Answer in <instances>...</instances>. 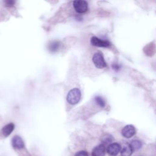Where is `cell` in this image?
<instances>
[{"mask_svg": "<svg viewBox=\"0 0 156 156\" xmlns=\"http://www.w3.org/2000/svg\"><path fill=\"white\" fill-rule=\"evenodd\" d=\"M75 156H89L88 154L85 151H80L76 153Z\"/></svg>", "mask_w": 156, "mask_h": 156, "instance_id": "obj_15", "label": "cell"}, {"mask_svg": "<svg viewBox=\"0 0 156 156\" xmlns=\"http://www.w3.org/2000/svg\"><path fill=\"white\" fill-rule=\"evenodd\" d=\"M121 149V147L119 143H113L108 146L107 148V152L108 155L111 156H115L118 155V154L120 152Z\"/></svg>", "mask_w": 156, "mask_h": 156, "instance_id": "obj_6", "label": "cell"}, {"mask_svg": "<svg viewBox=\"0 0 156 156\" xmlns=\"http://www.w3.org/2000/svg\"><path fill=\"white\" fill-rule=\"evenodd\" d=\"M105 154V147L101 144L94 147L91 152V156H104Z\"/></svg>", "mask_w": 156, "mask_h": 156, "instance_id": "obj_8", "label": "cell"}, {"mask_svg": "<svg viewBox=\"0 0 156 156\" xmlns=\"http://www.w3.org/2000/svg\"><path fill=\"white\" fill-rule=\"evenodd\" d=\"M130 146L132 149V151H135L141 147L142 143L138 140H133L131 141Z\"/></svg>", "mask_w": 156, "mask_h": 156, "instance_id": "obj_11", "label": "cell"}, {"mask_svg": "<svg viewBox=\"0 0 156 156\" xmlns=\"http://www.w3.org/2000/svg\"><path fill=\"white\" fill-rule=\"evenodd\" d=\"M92 61L94 66L99 69H103L107 66L104 56L100 52H95L92 57Z\"/></svg>", "mask_w": 156, "mask_h": 156, "instance_id": "obj_2", "label": "cell"}, {"mask_svg": "<svg viewBox=\"0 0 156 156\" xmlns=\"http://www.w3.org/2000/svg\"><path fill=\"white\" fill-rule=\"evenodd\" d=\"M12 145L14 149H21L24 147V143L19 135H15L12 140Z\"/></svg>", "mask_w": 156, "mask_h": 156, "instance_id": "obj_7", "label": "cell"}, {"mask_svg": "<svg viewBox=\"0 0 156 156\" xmlns=\"http://www.w3.org/2000/svg\"><path fill=\"white\" fill-rule=\"evenodd\" d=\"M90 43L93 46L107 48L110 46L111 43L108 40H104L98 38L97 37H92L90 40Z\"/></svg>", "mask_w": 156, "mask_h": 156, "instance_id": "obj_4", "label": "cell"}, {"mask_svg": "<svg viewBox=\"0 0 156 156\" xmlns=\"http://www.w3.org/2000/svg\"><path fill=\"white\" fill-rule=\"evenodd\" d=\"M113 140V138L112 135L109 134H106L102 138V142L105 144L110 143Z\"/></svg>", "mask_w": 156, "mask_h": 156, "instance_id": "obj_14", "label": "cell"}, {"mask_svg": "<svg viewBox=\"0 0 156 156\" xmlns=\"http://www.w3.org/2000/svg\"><path fill=\"white\" fill-rule=\"evenodd\" d=\"M121 156H130L132 154V149L130 146V144L126 143L123 144L122 149H121Z\"/></svg>", "mask_w": 156, "mask_h": 156, "instance_id": "obj_10", "label": "cell"}, {"mask_svg": "<svg viewBox=\"0 0 156 156\" xmlns=\"http://www.w3.org/2000/svg\"><path fill=\"white\" fill-rule=\"evenodd\" d=\"M60 47V43L57 41H53L49 44V50L51 52H56Z\"/></svg>", "mask_w": 156, "mask_h": 156, "instance_id": "obj_12", "label": "cell"}, {"mask_svg": "<svg viewBox=\"0 0 156 156\" xmlns=\"http://www.w3.org/2000/svg\"><path fill=\"white\" fill-rule=\"evenodd\" d=\"M136 133V129L135 127L133 125H127L123 127V129L121 130V134L122 135L126 138H130L132 137Z\"/></svg>", "mask_w": 156, "mask_h": 156, "instance_id": "obj_5", "label": "cell"}, {"mask_svg": "<svg viewBox=\"0 0 156 156\" xmlns=\"http://www.w3.org/2000/svg\"><path fill=\"white\" fill-rule=\"evenodd\" d=\"M94 101H95V102L101 107H104L105 105V102L104 101V99L101 97V96H96L94 98Z\"/></svg>", "mask_w": 156, "mask_h": 156, "instance_id": "obj_13", "label": "cell"}, {"mask_svg": "<svg viewBox=\"0 0 156 156\" xmlns=\"http://www.w3.org/2000/svg\"><path fill=\"white\" fill-rule=\"evenodd\" d=\"M81 98V92L79 89L75 88L71 89L66 96L67 102L71 104L74 105L78 103Z\"/></svg>", "mask_w": 156, "mask_h": 156, "instance_id": "obj_1", "label": "cell"}, {"mask_svg": "<svg viewBox=\"0 0 156 156\" xmlns=\"http://www.w3.org/2000/svg\"><path fill=\"white\" fill-rule=\"evenodd\" d=\"M5 4L7 5H12L15 3V1H5Z\"/></svg>", "mask_w": 156, "mask_h": 156, "instance_id": "obj_16", "label": "cell"}, {"mask_svg": "<svg viewBox=\"0 0 156 156\" xmlns=\"http://www.w3.org/2000/svg\"><path fill=\"white\" fill-rule=\"evenodd\" d=\"M14 129H15V124L12 122H10V123L6 124L5 126H4L2 127L1 132H2V135L5 137H7L12 133V132L13 131Z\"/></svg>", "mask_w": 156, "mask_h": 156, "instance_id": "obj_9", "label": "cell"}, {"mask_svg": "<svg viewBox=\"0 0 156 156\" xmlns=\"http://www.w3.org/2000/svg\"><path fill=\"white\" fill-rule=\"evenodd\" d=\"M73 7L76 12L79 13H82L87 11L88 5L87 1L83 0L74 1L73 3Z\"/></svg>", "mask_w": 156, "mask_h": 156, "instance_id": "obj_3", "label": "cell"}]
</instances>
